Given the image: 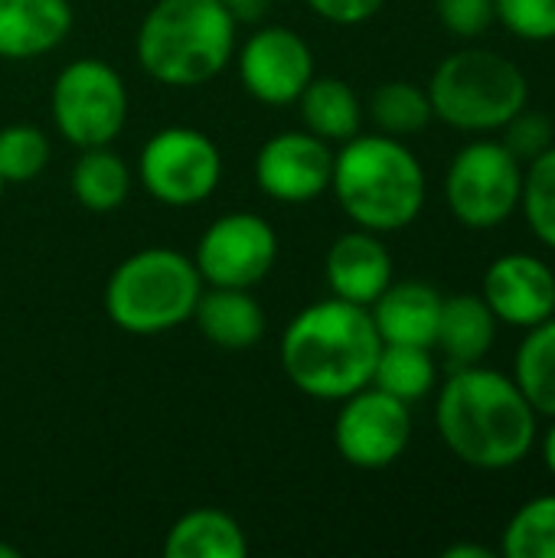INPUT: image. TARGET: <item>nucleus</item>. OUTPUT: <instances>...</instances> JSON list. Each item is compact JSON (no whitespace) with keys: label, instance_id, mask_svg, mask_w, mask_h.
Returning a JSON list of instances; mask_svg holds the SVG:
<instances>
[{"label":"nucleus","instance_id":"obj_15","mask_svg":"<svg viewBox=\"0 0 555 558\" xmlns=\"http://www.w3.org/2000/svg\"><path fill=\"white\" fill-rule=\"evenodd\" d=\"M324 275L334 298L370 307L396 281V265L379 232L353 229L337 235L327 248Z\"/></svg>","mask_w":555,"mask_h":558},{"label":"nucleus","instance_id":"obj_36","mask_svg":"<svg viewBox=\"0 0 555 558\" xmlns=\"http://www.w3.org/2000/svg\"><path fill=\"white\" fill-rule=\"evenodd\" d=\"M20 553L13 549V546H7V543H0V558H16Z\"/></svg>","mask_w":555,"mask_h":558},{"label":"nucleus","instance_id":"obj_21","mask_svg":"<svg viewBox=\"0 0 555 558\" xmlns=\"http://www.w3.org/2000/svg\"><path fill=\"white\" fill-rule=\"evenodd\" d=\"M294 105L301 108L304 131L317 134L327 144H343L363 128V101L343 78L314 75Z\"/></svg>","mask_w":555,"mask_h":558},{"label":"nucleus","instance_id":"obj_16","mask_svg":"<svg viewBox=\"0 0 555 558\" xmlns=\"http://www.w3.org/2000/svg\"><path fill=\"white\" fill-rule=\"evenodd\" d=\"M442 294L425 281H393L373 304L370 317L383 343L435 347L442 320Z\"/></svg>","mask_w":555,"mask_h":558},{"label":"nucleus","instance_id":"obj_2","mask_svg":"<svg viewBox=\"0 0 555 558\" xmlns=\"http://www.w3.org/2000/svg\"><path fill=\"white\" fill-rule=\"evenodd\" d=\"M379 350L383 340L370 307L327 298L291 317L278 360L298 392L321 402H343L373 383Z\"/></svg>","mask_w":555,"mask_h":558},{"label":"nucleus","instance_id":"obj_13","mask_svg":"<svg viewBox=\"0 0 555 558\" xmlns=\"http://www.w3.org/2000/svg\"><path fill=\"white\" fill-rule=\"evenodd\" d=\"M334 150L311 131H281L268 137L255 154L258 190L285 206L314 203L330 190Z\"/></svg>","mask_w":555,"mask_h":558},{"label":"nucleus","instance_id":"obj_26","mask_svg":"<svg viewBox=\"0 0 555 558\" xmlns=\"http://www.w3.org/2000/svg\"><path fill=\"white\" fill-rule=\"evenodd\" d=\"M497 553L504 558H555V494L527 500L507 520Z\"/></svg>","mask_w":555,"mask_h":558},{"label":"nucleus","instance_id":"obj_20","mask_svg":"<svg viewBox=\"0 0 555 558\" xmlns=\"http://www.w3.org/2000/svg\"><path fill=\"white\" fill-rule=\"evenodd\" d=\"M167 558H245L249 556V536L236 517L216 507H200L183 513L167 539Z\"/></svg>","mask_w":555,"mask_h":558},{"label":"nucleus","instance_id":"obj_25","mask_svg":"<svg viewBox=\"0 0 555 558\" xmlns=\"http://www.w3.org/2000/svg\"><path fill=\"white\" fill-rule=\"evenodd\" d=\"M370 118L379 134L389 137H412L432 124V101L429 92L409 78H393L373 88L370 95Z\"/></svg>","mask_w":555,"mask_h":558},{"label":"nucleus","instance_id":"obj_8","mask_svg":"<svg viewBox=\"0 0 555 558\" xmlns=\"http://www.w3.org/2000/svg\"><path fill=\"white\" fill-rule=\"evenodd\" d=\"M520 196L523 163L504 147V141H471L451 157L445 203L464 229H500L520 213Z\"/></svg>","mask_w":555,"mask_h":558},{"label":"nucleus","instance_id":"obj_6","mask_svg":"<svg viewBox=\"0 0 555 558\" xmlns=\"http://www.w3.org/2000/svg\"><path fill=\"white\" fill-rule=\"evenodd\" d=\"M432 114L464 134H494L530 105L523 69L497 49L464 46L445 56L429 85Z\"/></svg>","mask_w":555,"mask_h":558},{"label":"nucleus","instance_id":"obj_14","mask_svg":"<svg viewBox=\"0 0 555 558\" xmlns=\"http://www.w3.org/2000/svg\"><path fill=\"white\" fill-rule=\"evenodd\" d=\"M481 298L497 324L530 330L555 314V271L530 252H510L487 265Z\"/></svg>","mask_w":555,"mask_h":558},{"label":"nucleus","instance_id":"obj_7","mask_svg":"<svg viewBox=\"0 0 555 558\" xmlns=\"http://www.w3.org/2000/svg\"><path fill=\"white\" fill-rule=\"evenodd\" d=\"M128 108L131 98L121 72L95 56L62 65L49 92L56 131L79 150L111 144L128 124Z\"/></svg>","mask_w":555,"mask_h":558},{"label":"nucleus","instance_id":"obj_32","mask_svg":"<svg viewBox=\"0 0 555 558\" xmlns=\"http://www.w3.org/2000/svg\"><path fill=\"white\" fill-rule=\"evenodd\" d=\"M304 3L334 26H360L386 7V0H304Z\"/></svg>","mask_w":555,"mask_h":558},{"label":"nucleus","instance_id":"obj_27","mask_svg":"<svg viewBox=\"0 0 555 558\" xmlns=\"http://www.w3.org/2000/svg\"><path fill=\"white\" fill-rule=\"evenodd\" d=\"M520 213L530 232L555 252V144H550L530 163H523Z\"/></svg>","mask_w":555,"mask_h":558},{"label":"nucleus","instance_id":"obj_24","mask_svg":"<svg viewBox=\"0 0 555 558\" xmlns=\"http://www.w3.org/2000/svg\"><path fill=\"white\" fill-rule=\"evenodd\" d=\"M438 383V366L429 347H409V343H383L373 369L376 389L402 399L406 405L425 399Z\"/></svg>","mask_w":555,"mask_h":558},{"label":"nucleus","instance_id":"obj_5","mask_svg":"<svg viewBox=\"0 0 555 558\" xmlns=\"http://www.w3.org/2000/svg\"><path fill=\"white\" fill-rule=\"evenodd\" d=\"M203 278L190 255L150 245L128 255L105 284L108 320L131 337H157L183 327L203 294Z\"/></svg>","mask_w":555,"mask_h":558},{"label":"nucleus","instance_id":"obj_3","mask_svg":"<svg viewBox=\"0 0 555 558\" xmlns=\"http://www.w3.org/2000/svg\"><path fill=\"white\" fill-rule=\"evenodd\" d=\"M330 193L357 229L386 235L422 216L429 183L422 160L402 137L360 131L334 154Z\"/></svg>","mask_w":555,"mask_h":558},{"label":"nucleus","instance_id":"obj_19","mask_svg":"<svg viewBox=\"0 0 555 558\" xmlns=\"http://www.w3.org/2000/svg\"><path fill=\"white\" fill-rule=\"evenodd\" d=\"M497 317L481 294H451L442 301V320L435 347L445 353L451 369L478 366L497 340Z\"/></svg>","mask_w":555,"mask_h":558},{"label":"nucleus","instance_id":"obj_35","mask_svg":"<svg viewBox=\"0 0 555 558\" xmlns=\"http://www.w3.org/2000/svg\"><path fill=\"white\" fill-rule=\"evenodd\" d=\"M543 461H546V471L555 477V418H550V428L543 435Z\"/></svg>","mask_w":555,"mask_h":558},{"label":"nucleus","instance_id":"obj_1","mask_svg":"<svg viewBox=\"0 0 555 558\" xmlns=\"http://www.w3.org/2000/svg\"><path fill=\"white\" fill-rule=\"evenodd\" d=\"M435 428L461 464L474 471H510L533 454L540 415L514 376L478 363L451 369L442 383Z\"/></svg>","mask_w":555,"mask_h":558},{"label":"nucleus","instance_id":"obj_28","mask_svg":"<svg viewBox=\"0 0 555 558\" xmlns=\"http://www.w3.org/2000/svg\"><path fill=\"white\" fill-rule=\"evenodd\" d=\"M52 157V144L46 131L36 124H7L0 128V180L3 183H29L36 180Z\"/></svg>","mask_w":555,"mask_h":558},{"label":"nucleus","instance_id":"obj_23","mask_svg":"<svg viewBox=\"0 0 555 558\" xmlns=\"http://www.w3.org/2000/svg\"><path fill=\"white\" fill-rule=\"evenodd\" d=\"M510 376L540 418H555V314L523 330Z\"/></svg>","mask_w":555,"mask_h":558},{"label":"nucleus","instance_id":"obj_11","mask_svg":"<svg viewBox=\"0 0 555 558\" xmlns=\"http://www.w3.org/2000/svg\"><path fill=\"white\" fill-rule=\"evenodd\" d=\"M278 262V235L258 213H226L206 226L193 265L209 288H255Z\"/></svg>","mask_w":555,"mask_h":558},{"label":"nucleus","instance_id":"obj_22","mask_svg":"<svg viewBox=\"0 0 555 558\" xmlns=\"http://www.w3.org/2000/svg\"><path fill=\"white\" fill-rule=\"evenodd\" d=\"M131 167L121 154L111 150V144L79 150V160L69 173V190L75 203L88 213H114L118 206H124V199L131 196Z\"/></svg>","mask_w":555,"mask_h":558},{"label":"nucleus","instance_id":"obj_33","mask_svg":"<svg viewBox=\"0 0 555 558\" xmlns=\"http://www.w3.org/2000/svg\"><path fill=\"white\" fill-rule=\"evenodd\" d=\"M239 23H252V20H258L262 13H265V7H268V0H219Z\"/></svg>","mask_w":555,"mask_h":558},{"label":"nucleus","instance_id":"obj_9","mask_svg":"<svg viewBox=\"0 0 555 558\" xmlns=\"http://www.w3.org/2000/svg\"><path fill=\"white\" fill-rule=\"evenodd\" d=\"M137 180L150 199L190 209L216 193L222 180V154L206 131L170 124L150 134L141 147Z\"/></svg>","mask_w":555,"mask_h":558},{"label":"nucleus","instance_id":"obj_12","mask_svg":"<svg viewBox=\"0 0 555 558\" xmlns=\"http://www.w3.org/2000/svg\"><path fill=\"white\" fill-rule=\"evenodd\" d=\"M239 49V78L245 92L272 108L294 105L314 72V52L307 39L281 23L258 26Z\"/></svg>","mask_w":555,"mask_h":558},{"label":"nucleus","instance_id":"obj_10","mask_svg":"<svg viewBox=\"0 0 555 558\" xmlns=\"http://www.w3.org/2000/svg\"><path fill=\"white\" fill-rule=\"evenodd\" d=\"M412 441V412L402 399L363 386L340 402L334 418L337 454L360 471L393 468Z\"/></svg>","mask_w":555,"mask_h":558},{"label":"nucleus","instance_id":"obj_30","mask_svg":"<svg viewBox=\"0 0 555 558\" xmlns=\"http://www.w3.org/2000/svg\"><path fill=\"white\" fill-rule=\"evenodd\" d=\"M500 141L504 147L520 160V163H530L533 157H540L550 144H555V128L550 121V114L543 111H533L530 105L514 114L504 128H500Z\"/></svg>","mask_w":555,"mask_h":558},{"label":"nucleus","instance_id":"obj_17","mask_svg":"<svg viewBox=\"0 0 555 558\" xmlns=\"http://www.w3.org/2000/svg\"><path fill=\"white\" fill-rule=\"evenodd\" d=\"M69 29V0H0V59H39L59 49Z\"/></svg>","mask_w":555,"mask_h":558},{"label":"nucleus","instance_id":"obj_4","mask_svg":"<svg viewBox=\"0 0 555 558\" xmlns=\"http://www.w3.org/2000/svg\"><path fill=\"white\" fill-rule=\"evenodd\" d=\"M239 20L219 0H157L134 36L141 69L167 88H200L226 72Z\"/></svg>","mask_w":555,"mask_h":558},{"label":"nucleus","instance_id":"obj_29","mask_svg":"<svg viewBox=\"0 0 555 558\" xmlns=\"http://www.w3.org/2000/svg\"><path fill=\"white\" fill-rule=\"evenodd\" d=\"M494 16L523 43L555 39V0H494Z\"/></svg>","mask_w":555,"mask_h":558},{"label":"nucleus","instance_id":"obj_34","mask_svg":"<svg viewBox=\"0 0 555 558\" xmlns=\"http://www.w3.org/2000/svg\"><path fill=\"white\" fill-rule=\"evenodd\" d=\"M445 558H494L497 553L491 549V546H474V543H455V546H448Z\"/></svg>","mask_w":555,"mask_h":558},{"label":"nucleus","instance_id":"obj_31","mask_svg":"<svg viewBox=\"0 0 555 558\" xmlns=\"http://www.w3.org/2000/svg\"><path fill=\"white\" fill-rule=\"evenodd\" d=\"M438 20L451 36L478 39L494 26V0H438Z\"/></svg>","mask_w":555,"mask_h":558},{"label":"nucleus","instance_id":"obj_18","mask_svg":"<svg viewBox=\"0 0 555 558\" xmlns=\"http://www.w3.org/2000/svg\"><path fill=\"white\" fill-rule=\"evenodd\" d=\"M196 330L219 350L242 353L265 337V307L252 298V288H203L193 317Z\"/></svg>","mask_w":555,"mask_h":558},{"label":"nucleus","instance_id":"obj_37","mask_svg":"<svg viewBox=\"0 0 555 558\" xmlns=\"http://www.w3.org/2000/svg\"><path fill=\"white\" fill-rule=\"evenodd\" d=\"M3 186H7V183H3V180H0V199H3Z\"/></svg>","mask_w":555,"mask_h":558}]
</instances>
